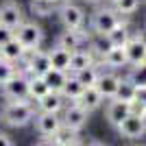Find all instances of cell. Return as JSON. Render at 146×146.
<instances>
[{
    "label": "cell",
    "instance_id": "1",
    "mask_svg": "<svg viewBox=\"0 0 146 146\" xmlns=\"http://www.w3.org/2000/svg\"><path fill=\"white\" fill-rule=\"evenodd\" d=\"M35 109L29 100H9L0 111V120L5 122L7 127H26L29 122H33Z\"/></svg>",
    "mask_w": 146,
    "mask_h": 146
},
{
    "label": "cell",
    "instance_id": "2",
    "mask_svg": "<svg viewBox=\"0 0 146 146\" xmlns=\"http://www.w3.org/2000/svg\"><path fill=\"white\" fill-rule=\"evenodd\" d=\"M24 63H26V70H29L31 74H46L52 68V63H50V52H42V50H37V48H33V50H29L26 48V52H24Z\"/></svg>",
    "mask_w": 146,
    "mask_h": 146
},
{
    "label": "cell",
    "instance_id": "3",
    "mask_svg": "<svg viewBox=\"0 0 146 146\" xmlns=\"http://www.w3.org/2000/svg\"><path fill=\"white\" fill-rule=\"evenodd\" d=\"M2 92H5V96L9 100H31L29 98V79L20 72H15L2 85Z\"/></svg>",
    "mask_w": 146,
    "mask_h": 146
},
{
    "label": "cell",
    "instance_id": "4",
    "mask_svg": "<svg viewBox=\"0 0 146 146\" xmlns=\"http://www.w3.org/2000/svg\"><path fill=\"white\" fill-rule=\"evenodd\" d=\"M15 37L22 42L24 48L33 50V48H39V44H42V39H44V33H42V29L37 24H33V22H22V24L15 29Z\"/></svg>",
    "mask_w": 146,
    "mask_h": 146
},
{
    "label": "cell",
    "instance_id": "5",
    "mask_svg": "<svg viewBox=\"0 0 146 146\" xmlns=\"http://www.w3.org/2000/svg\"><path fill=\"white\" fill-rule=\"evenodd\" d=\"M118 131H120V135L127 137V140H140L146 133V118L129 113V116L118 124Z\"/></svg>",
    "mask_w": 146,
    "mask_h": 146
},
{
    "label": "cell",
    "instance_id": "6",
    "mask_svg": "<svg viewBox=\"0 0 146 146\" xmlns=\"http://www.w3.org/2000/svg\"><path fill=\"white\" fill-rule=\"evenodd\" d=\"M118 22H120V18H118L116 9H98L92 15V29H94V33H103V35H107Z\"/></svg>",
    "mask_w": 146,
    "mask_h": 146
},
{
    "label": "cell",
    "instance_id": "7",
    "mask_svg": "<svg viewBox=\"0 0 146 146\" xmlns=\"http://www.w3.org/2000/svg\"><path fill=\"white\" fill-rule=\"evenodd\" d=\"M33 122H35L37 131L42 135H48V137H52L57 133V129L63 124L59 113H52V111H37L35 116H33Z\"/></svg>",
    "mask_w": 146,
    "mask_h": 146
},
{
    "label": "cell",
    "instance_id": "8",
    "mask_svg": "<svg viewBox=\"0 0 146 146\" xmlns=\"http://www.w3.org/2000/svg\"><path fill=\"white\" fill-rule=\"evenodd\" d=\"M87 113H90L87 109H83L81 105L72 103V105H68V107H66L61 122L68 124V127H72V129H76V131H81V129L85 127V122H87Z\"/></svg>",
    "mask_w": 146,
    "mask_h": 146
},
{
    "label": "cell",
    "instance_id": "9",
    "mask_svg": "<svg viewBox=\"0 0 146 146\" xmlns=\"http://www.w3.org/2000/svg\"><path fill=\"white\" fill-rule=\"evenodd\" d=\"M59 15H61V22H63L66 29H81L83 22H85V13H83V9H81L79 5H66V7H61Z\"/></svg>",
    "mask_w": 146,
    "mask_h": 146
},
{
    "label": "cell",
    "instance_id": "10",
    "mask_svg": "<svg viewBox=\"0 0 146 146\" xmlns=\"http://www.w3.org/2000/svg\"><path fill=\"white\" fill-rule=\"evenodd\" d=\"M24 22V15H22V9L13 2H7V5L0 7V24L9 26V29H18L20 24Z\"/></svg>",
    "mask_w": 146,
    "mask_h": 146
},
{
    "label": "cell",
    "instance_id": "11",
    "mask_svg": "<svg viewBox=\"0 0 146 146\" xmlns=\"http://www.w3.org/2000/svg\"><path fill=\"white\" fill-rule=\"evenodd\" d=\"M120 81L122 79L118 76V74H113V72H100L94 87L103 94V98H113V96H116L118 85H120Z\"/></svg>",
    "mask_w": 146,
    "mask_h": 146
},
{
    "label": "cell",
    "instance_id": "12",
    "mask_svg": "<svg viewBox=\"0 0 146 146\" xmlns=\"http://www.w3.org/2000/svg\"><path fill=\"white\" fill-rule=\"evenodd\" d=\"M107 120H109V124H113V127L118 129V124H120L124 118L131 113V107H129V103H124V100H118V98H109V105H107Z\"/></svg>",
    "mask_w": 146,
    "mask_h": 146
},
{
    "label": "cell",
    "instance_id": "13",
    "mask_svg": "<svg viewBox=\"0 0 146 146\" xmlns=\"http://www.w3.org/2000/svg\"><path fill=\"white\" fill-rule=\"evenodd\" d=\"M124 50H127V61L131 63V66H140V63L146 61V44L142 42L140 37L131 35V39L127 42Z\"/></svg>",
    "mask_w": 146,
    "mask_h": 146
},
{
    "label": "cell",
    "instance_id": "14",
    "mask_svg": "<svg viewBox=\"0 0 146 146\" xmlns=\"http://www.w3.org/2000/svg\"><path fill=\"white\" fill-rule=\"evenodd\" d=\"M37 109L39 111H52V113H59L66 105V98L61 96V92H48L44 94L42 98H37Z\"/></svg>",
    "mask_w": 146,
    "mask_h": 146
},
{
    "label": "cell",
    "instance_id": "15",
    "mask_svg": "<svg viewBox=\"0 0 146 146\" xmlns=\"http://www.w3.org/2000/svg\"><path fill=\"white\" fill-rule=\"evenodd\" d=\"M103 94L96 90V87L92 85V87H85L83 90V94H81L76 100H72V103H76V105H81L83 109H87V111H94V109H98L100 105H103Z\"/></svg>",
    "mask_w": 146,
    "mask_h": 146
},
{
    "label": "cell",
    "instance_id": "16",
    "mask_svg": "<svg viewBox=\"0 0 146 146\" xmlns=\"http://www.w3.org/2000/svg\"><path fill=\"white\" fill-rule=\"evenodd\" d=\"M44 81H46V85H48L50 92H61L63 90V85H66L68 76H70V72L68 70H59V68H50L46 74H42Z\"/></svg>",
    "mask_w": 146,
    "mask_h": 146
},
{
    "label": "cell",
    "instance_id": "17",
    "mask_svg": "<svg viewBox=\"0 0 146 146\" xmlns=\"http://www.w3.org/2000/svg\"><path fill=\"white\" fill-rule=\"evenodd\" d=\"M24 52H26V48L22 46V42H20L18 37H13V39H9L7 44L0 46V57H5L9 61H20L24 57Z\"/></svg>",
    "mask_w": 146,
    "mask_h": 146
},
{
    "label": "cell",
    "instance_id": "18",
    "mask_svg": "<svg viewBox=\"0 0 146 146\" xmlns=\"http://www.w3.org/2000/svg\"><path fill=\"white\" fill-rule=\"evenodd\" d=\"M87 66H94V57H92L90 50H72V57H70V68H68V72H79L83 68Z\"/></svg>",
    "mask_w": 146,
    "mask_h": 146
},
{
    "label": "cell",
    "instance_id": "19",
    "mask_svg": "<svg viewBox=\"0 0 146 146\" xmlns=\"http://www.w3.org/2000/svg\"><path fill=\"white\" fill-rule=\"evenodd\" d=\"M52 144H59V146H70V144H79V131L68 124H61L57 129V133L52 135Z\"/></svg>",
    "mask_w": 146,
    "mask_h": 146
},
{
    "label": "cell",
    "instance_id": "20",
    "mask_svg": "<svg viewBox=\"0 0 146 146\" xmlns=\"http://www.w3.org/2000/svg\"><path fill=\"white\" fill-rule=\"evenodd\" d=\"M83 42V35H81L79 29H66V33H61L59 39H57V46L61 48H68V50H76Z\"/></svg>",
    "mask_w": 146,
    "mask_h": 146
},
{
    "label": "cell",
    "instance_id": "21",
    "mask_svg": "<svg viewBox=\"0 0 146 146\" xmlns=\"http://www.w3.org/2000/svg\"><path fill=\"white\" fill-rule=\"evenodd\" d=\"M103 63L109 68H122L127 66V50H124V46H113V48L107 52V55L103 57Z\"/></svg>",
    "mask_w": 146,
    "mask_h": 146
},
{
    "label": "cell",
    "instance_id": "22",
    "mask_svg": "<svg viewBox=\"0 0 146 146\" xmlns=\"http://www.w3.org/2000/svg\"><path fill=\"white\" fill-rule=\"evenodd\" d=\"M48 85H46V81L44 76L39 74H31L29 76V98L31 100H37V98H42L44 94H48Z\"/></svg>",
    "mask_w": 146,
    "mask_h": 146
},
{
    "label": "cell",
    "instance_id": "23",
    "mask_svg": "<svg viewBox=\"0 0 146 146\" xmlns=\"http://www.w3.org/2000/svg\"><path fill=\"white\" fill-rule=\"evenodd\" d=\"M83 90H85V87L81 85V81L76 79L72 72H70V76H68V81H66V85H63V90H61V96L66 98V100H76V98L83 94Z\"/></svg>",
    "mask_w": 146,
    "mask_h": 146
},
{
    "label": "cell",
    "instance_id": "24",
    "mask_svg": "<svg viewBox=\"0 0 146 146\" xmlns=\"http://www.w3.org/2000/svg\"><path fill=\"white\" fill-rule=\"evenodd\" d=\"M70 57H72V50L61 48V46L50 50V63H52V68H59V70H68L70 68Z\"/></svg>",
    "mask_w": 146,
    "mask_h": 146
},
{
    "label": "cell",
    "instance_id": "25",
    "mask_svg": "<svg viewBox=\"0 0 146 146\" xmlns=\"http://www.w3.org/2000/svg\"><path fill=\"white\" fill-rule=\"evenodd\" d=\"M111 48H113V44H111L109 35H103V33H96V35H94V39H92V52H96V55L103 59Z\"/></svg>",
    "mask_w": 146,
    "mask_h": 146
},
{
    "label": "cell",
    "instance_id": "26",
    "mask_svg": "<svg viewBox=\"0 0 146 146\" xmlns=\"http://www.w3.org/2000/svg\"><path fill=\"white\" fill-rule=\"evenodd\" d=\"M135 92H137L135 83H133L131 79H124V81H120V85H118L116 96H113V98H118V100H124V103H131V100L135 98Z\"/></svg>",
    "mask_w": 146,
    "mask_h": 146
},
{
    "label": "cell",
    "instance_id": "27",
    "mask_svg": "<svg viewBox=\"0 0 146 146\" xmlns=\"http://www.w3.org/2000/svg\"><path fill=\"white\" fill-rule=\"evenodd\" d=\"M107 35H109V39H111V44H113V46H127V42L131 39L129 29H127L124 24H120V22H118V24L113 26Z\"/></svg>",
    "mask_w": 146,
    "mask_h": 146
},
{
    "label": "cell",
    "instance_id": "28",
    "mask_svg": "<svg viewBox=\"0 0 146 146\" xmlns=\"http://www.w3.org/2000/svg\"><path fill=\"white\" fill-rule=\"evenodd\" d=\"M98 74L100 72L96 70V66H87V68H83V70H79V72H74V76L81 81L83 87H92V85H96Z\"/></svg>",
    "mask_w": 146,
    "mask_h": 146
},
{
    "label": "cell",
    "instance_id": "29",
    "mask_svg": "<svg viewBox=\"0 0 146 146\" xmlns=\"http://www.w3.org/2000/svg\"><path fill=\"white\" fill-rule=\"evenodd\" d=\"M15 72H18V70L13 68V61L5 59V57H0V85H5V83L11 79Z\"/></svg>",
    "mask_w": 146,
    "mask_h": 146
},
{
    "label": "cell",
    "instance_id": "30",
    "mask_svg": "<svg viewBox=\"0 0 146 146\" xmlns=\"http://www.w3.org/2000/svg\"><path fill=\"white\" fill-rule=\"evenodd\" d=\"M52 5H55V2H50V0H33L31 9H33V13H35V15L46 18V15H50V13H52Z\"/></svg>",
    "mask_w": 146,
    "mask_h": 146
},
{
    "label": "cell",
    "instance_id": "31",
    "mask_svg": "<svg viewBox=\"0 0 146 146\" xmlns=\"http://www.w3.org/2000/svg\"><path fill=\"white\" fill-rule=\"evenodd\" d=\"M116 2V11L118 15H129V13H133L137 7H140V0H113Z\"/></svg>",
    "mask_w": 146,
    "mask_h": 146
},
{
    "label": "cell",
    "instance_id": "32",
    "mask_svg": "<svg viewBox=\"0 0 146 146\" xmlns=\"http://www.w3.org/2000/svg\"><path fill=\"white\" fill-rule=\"evenodd\" d=\"M129 79H131V81L135 83V87L146 85V61L133 68V72H131V76H129Z\"/></svg>",
    "mask_w": 146,
    "mask_h": 146
},
{
    "label": "cell",
    "instance_id": "33",
    "mask_svg": "<svg viewBox=\"0 0 146 146\" xmlns=\"http://www.w3.org/2000/svg\"><path fill=\"white\" fill-rule=\"evenodd\" d=\"M129 107H131V113H135V116H140V118H146V105L142 103V100L133 98V100L129 103Z\"/></svg>",
    "mask_w": 146,
    "mask_h": 146
},
{
    "label": "cell",
    "instance_id": "34",
    "mask_svg": "<svg viewBox=\"0 0 146 146\" xmlns=\"http://www.w3.org/2000/svg\"><path fill=\"white\" fill-rule=\"evenodd\" d=\"M13 37H15V31L9 29V26H5V24H0V46L7 44L9 39H13Z\"/></svg>",
    "mask_w": 146,
    "mask_h": 146
},
{
    "label": "cell",
    "instance_id": "35",
    "mask_svg": "<svg viewBox=\"0 0 146 146\" xmlns=\"http://www.w3.org/2000/svg\"><path fill=\"white\" fill-rule=\"evenodd\" d=\"M135 98H137V100H142V103L146 105V85H140V87H137V92H135Z\"/></svg>",
    "mask_w": 146,
    "mask_h": 146
},
{
    "label": "cell",
    "instance_id": "36",
    "mask_svg": "<svg viewBox=\"0 0 146 146\" xmlns=\"http://www.w3.org/2000/svg\"><path fill=\"white\" fill-rule=\"evenodd\" d=\"M13 142H11V137L7 133H0V146H11Z\"/></svg>",
    "mask_w": 146,
    "mask_h": 146
},
{
    "label": "cell",
    "instance_id": "37",
    "mask_svg": "<svg viewBox=\"0 0 146 146\" xmlns=\"http://www.w3.org/2000/svg\"><path fill=\"white\" fill-rule=\"evenodd\" d=\"M137 37H140L142 42H144V44H146V26H144V29H142V31H140V35H137Z\"/></svg>",
    "mask_w": 146,
    "mask_h": 146
},
{
    "label": "cell",
    "instance_id": "38",
    "mask_svg": "<svg viewBox=\"0 0 146 146\" xmlns=\"http://www.w3.org/2000/svg\"><path fill=\"white\" fill-rule=\"evenodd\" d=\"M50 2H57V0H50Z\"/></svg>",
    "mask_w": 146,
    "mask_h": 146
}]
</instances>
